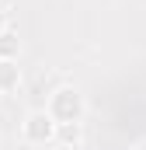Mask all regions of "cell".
<instances>
[{"instance_id": "cell-6", "label": "cell", "mask_w": 146, "mask_h": 150, "mask_svg": "<svg viewBox=\"0 0 146 150\" xmlns=\"http://www.w3.org/2000/svg\"><path fill=\"white\" fill-rule=\"evenodd\" d=\"M4 28H7V18H4V14H0V32H4Z\"/></svg>"}, {"instance_id": "cell-2", "label": "cell", "mask_w": 146, "mask_h": 150, "mask_svg": "<svg viewBox=\"0 0 146 150\" xmlns=\"http://www.w3.org/2000/svg\"><path fill=\"white\" fill-rule=\"evenodd\" d=\"M21 136H25L28 143H49V140L56 136L52 115H49V112H28L25 126H21Z\"/></svg>"}, {"instance_id": "cell-1", "label": "cell", "mask_w": 146, "mask_h": 150, "mask_svg": "<svg viewBox=\"0 0 146 150\" xmlns=\"http://www.w3.org/2000/svg\"><path fill=\"white\" fill-rule=\"evenodd\" d=\"M80 112H84V101L73 87H59L52 91V101H49V115L52 122H80Z\"/></svg>"}, {"instance_id": "cell-5", "label": "cell", "mask_w": 146, "mask_h": 150, "mask_svg": "<svg viewBox=\"0 0 146 150\" xmlns=\"http://www.w3.org/2000/svg\"><path fill=\"white\" fill-rule=\"evenodd\" d=\"M18 56V35L14 32H0V59H14Z\"/></svg>"}, {"instance_id": "cell-4", "label": "cell", "mask_w": 146, "mask_h": 150, "mask_svg": "<svg viewBox=\"0 0 146 150\" xmlns=\"http://www.w3.org/2000/svg\"><path fill=\"white\" fill-rule=\"evenodd\" d=\"M21 84V67L14 59H0V94L4 91H14Z\"/></svg>"}, {"instance_id": "cell-7", "label": "cell", "mask_w": 146, "mask_h": 150, "mask_svg": "<svg viewBox=\"0 0 146 150\" xmlns=\"http://www.w3.org/2000/svg\"><path fill=\"white\" fill-rule=\"evenodd\" d=\"M139 150H146V143H143V147H139Z\"/></svg>"}, {"instance_id": "cell-3", "label": "cell", "mask_w": 146, "mask_h": 150, "mask_svg": "<svg viewBox=\"0 0 146 150\" xmlns=\"http://www.w3.org/2000/svg\"><path fill=\"white\" fill-rule=\"evenodd\" d=\"M52 140L63 143V147H80L84 129H80V122H56V136H52Z\"/></svg>"}]
</instances>
